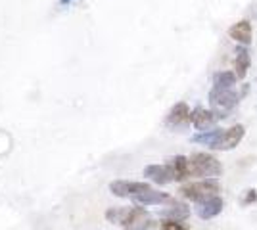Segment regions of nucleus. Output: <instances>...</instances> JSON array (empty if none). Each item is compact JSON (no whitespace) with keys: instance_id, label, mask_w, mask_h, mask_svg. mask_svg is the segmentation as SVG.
<instances>
[{"instance_id":"obj_15","label":"nucleus","mask_w":257,"mask_h":230,"mask_svg":"<svg viewBox=\"0 0 257 230\" xmlns=\"http://www.w3.org/2000/svg\"><path fill=\"white\" fill-rule=\"evenodd\" d=\"M169 167H171L173 175H175V182H182V180L190 178L188 157H184V155H175V157L169 159Z\"/></svg>"},{"instance_id":"obj_6","label":"nucleus","mask_w":257,"mask_h":230,"mask_svg":"<svg viewBox=\"0 0 257 230\" xmlns=\"http://www.w3.org/2000/svg\"><path fill=\"white\" fill-rule=\"evenodd\" d=\"M219 119H221V117H219L217 111L205 110V108H196V110L190 113V123H192L200 132L215 129V125L219 123Z\"/></svg>"},{"instance_id":"obj_9","label":"nucleus","mask_w":257,"mask_h":230,"mask_svg":"<svg viewBox=\"0 0 257 230\" xmlns=\"http://www.w3.org/2000/svg\"><path fill=\"white\" fill-rule=\"evenodd\" d=\"M225 209V199L221 196H215L211 199H207V201H202V203H196V215L200 217V219L204 220H209L217 217V215H221V211Z\"/></svg>"},{"instance_id":"obj_13","label":"nucleus","mask_w":257,"mask_h":230,"mask_svg":"<svg viewBox=\"0 0 257 230\" xmlns=\"http://www.w3.org/2000/svg\"><path fill=\"white\" fill-rule=\"evenodd\" d=\"M251 66V56L246 46H238L236 48V60H234V73L240 81H244Z\"/></svg>"},{"instance_id":"obj_1","label":"nucleus","mask_w":257,"mask_h":230,"mask_svg":"<svg viewBox=\"0 0 257 230\" xmlns=\"http://www.w3.org/2000/svg\"><path fill=\"white\" fill-rule=\"evenodd\" d=\"M106 219L125 230H152L158 226L150 213L144 207H109Z\"/></svg>"},{"instance_id":"obj_11","label":"nucleus","mask_w":257,"mask_h":230,"mask_svg":"<svg viewBox=\"0 0 257 230\" xmlns=\"http://www.w3.org/2000/svg\"><path fill=\"white\" fill-rule=\"evenodd\" d=\"M144 176H148L152 182L161 184V186H165V184H169V182H175V175H173L169 163L148 165V167L144 169Z\"/></svg>"},{"instance_id":"obj_3","label":"nucleus","mask_w":257,"mask_h":230,"mask_svg":"<svg viewBox=\"0 0 257 230\" xmlns=\"http://www.w3.org/2000/svg\"><path fill=\"white\" fill-rule=\"evenodd\" d=\"M188 165H190V176L219 178V176L223 175V165L211 153H205V152L192 153L188 157Z\"/></svg>"},{"instance_id":"obj_5","label":"nucleus","mask_w":257,"mask_h":230,"mask_svg":"<svg viewBox=\"0 0 257 230\" xmlns=\"http://www.w3.org/2000/svg\"><path fill=\"white\" fill-rule=\"evenodd\" d=\"M148 190H152L148 182H135V180H113L109 184V192L117 197H135Z\"/></svg>"},{"instance_id":"obj_8","label":"nucleus","mask_w":257,"mask_h":230,"mask_svg":"<svg viewBox=\"0 0 257 230\" xmlns=\"http://www.w3.org/2000/svg\"><path fill=\"white\" fill-rule=\"evenodd\" d=\"M190 108L186 102H179L171 108V111L167 113L165 117V125L171 127V129H179V127H184L186 123H190Z\"/></svg>"},{"instance_id":"obj_17","label":"nucleus","mask_w":257,"mask_h":230,"mask_svg":"<svg viewBox=\"0 0 257 230\" xmlns=\"http://www.w3.org/2000/svg\"><path fill=\"white\" fill-rule=\"evenodd\" d=\"M236 77L234 71H219L213 75V87L215 88H234L236 87Z\"/></svg>"},{"instance_id":"obj_10","label":"nucleus","mask_w":257,"mask_h":230,"mask_svg":"<svg viewBox=\"0 0 257 230\" xmlns=\"http://www.w3.org/2000/svg\"><path fill=\"white\" fill-rule=\"evenodd\" d=\"M228 37H230L234 43L242 44V46L251 44V39H253L251 22H249V20H240V22H236L234 25L228 29Z\"/></svg>"},{"instance_id":"obj_14","label":"nucleus","mask_w":257,"mask_h":230,"mask_svg":"<svg viewBox=\"0 0 257 230\" xmlns=\"http://www.w3.org/2000/svg\"><path fill=\"white\" fill-rule=\"evenodd\" d=\"M223 132H225V129H219V127H215V129H211V131L198 132V134H194L192 136V142L207 146V148H211V150H217V146H219V142H221Z\"/></svg>"},{"instance_id":"obj_7","label":"nucleus","mask_w":257,"mask_h":230,"mask_svg":"<svg viewBox=\"0 0 257 230\" xmlns=\"http://www.w3.org/2000/svg\"><path fill=\"white\" fill-rule=\"evenodd\" d=\"M244 136H246L244 125H232V127L225 129L223 136H221V142L217 146V150H219V152H230V150H234L236 146L244 140Z\"/></svg>"},{"instance_id":"obj_19","label":"nucleus","mask_w":257,"mask_h":230,"mask_svg":"<svg viewBox=\"0 0 257 230\" xmlns=\"http://www.w3.org/2000/svg\"><path fill=\"white\" fill-rule=\"evenodd\" d=\"M255 201H257V190H255V188H249V190H246L244 197L240 199V203H242V205H251V203H255Z\"/></svg>"},{"instance_id":"obj_18","label":"nucleus","mask_w":257,"mask_h":230,"mask_svg":"<svg viewBox=\"0 0 257 230\" xmlns=\"http://www.w3.org/2000/svg\"><path fill=\"white\" fill-rule=\"evenodd\" d=\"M160 230H188V224L184 220L163 219L160 222Z\"/></svg>"},{"instance_id":"obj_12","label":"nucleus","mask_w":257,"mask_h":230,"mask_svg":"<svg viewBox=\"0 0 257 230\" xmlns=\"http://www.w3.org/2000/svg\"><path fill=\"white\" fill-rule=\"evenodd\" d=\"M137 205L140 207H148V205H163V203H171L173 197L169 194H165V192H160V190H148V192H142L139 196L131 197Z\"/></svg>"},{"instance_id":"obj_20","label":"nucleus","mask_w":257,"mask_h":230,"mask_svg":"<svg viewBox=\"0 0 257 230\" xmlns=\"http://www.w3.org/2000/svg\"><path fill=\"white\" fill-rule=\"evenodd\" d=\"M60 4H62V6H67V4H71V0H60Z\"/></svg>"},{"instance_id":"obj_4","label":"nucleus","mask_w":257,"mask_h":230,"mask_svg":"<svg viewBox=\"0 0 257 230\" xmlns=\"http://www.w3.org/2000/svg\"><path fill=\"white\" fill-rule=\"evenodd\" d=\"M207 100H209L211 110L217 111L219 117L223 119V117H226V113H230V111L240 104L242 96L236 92L234 88H215L213 87L209 90Z\"/></svg>"},{"instance_id":"obj_2","label":"nucleus","mask_w":257,"mask_h":230,"mask_svg":"<svg viewBox=\"0 0 257 230\" xmlns=\"http://www.w3.org/2000/svg\"><path fill=\"white\" fill-rule=\"evenodd\" d=\"M179 192H181V196L194 203H202L215 196H221V182H219V178H202L196 182L182 184Z\"/></svg>"},{"instance_id":"obj_16","label":"nucleus","mask_w":257,"mask_h":230,"mask_svg":"<svg viewBox=\"0 0 257 230\" xmlns=\"http://www.w3.org/2000/svg\"><path fill=\"white\" fill-rule=\"evenodd\" d=\"M161 215H163V219L186 220L190 217V207L186 203H181V201H171V205L165 209Z\"/></svg>"}]
</instances>
